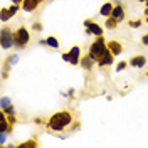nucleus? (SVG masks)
Instances as JSON below:
<instances>
[{"instance_id": "4", "label": "nucleus", "mask_w": 148, "mask_h": 148, "mask_svg": "<svg viewBox=\"0 0 148 148\" xmlns=\"http://www.w3.org/2000/svg\"><path fill=\"white\" fill-rule=\"evenodd\" d=\"M0 40H2V49H12L15 46V30L5 25L0 32Z\"/></svg>"}, {"instance_id": "1", "label": "nucleus", "mask_w": 148, "mask_h": 148, "mask_svg": "<svg viewBox=\"0 0 148 148\" xmlns=\"http://www.w3.org/2000/svg\"><path fill=\"white\" fill-rule=\"evenodd\" d=\"M74 120L76 118L71 110H61L47 118L46 128L49 133H64V131H69V126L73 125Z\"/></svg>"}, {"instance_id": "21", "label": "nucleus", "mask_w": 148, "mask_h": 148, "mask_svg": "<svg viewBox=\"0 0 148 148\" xmlns=\"http://www.w3.org/2000/svg\"><path fill=\"white\" fill-rule=\"evenodd\" d=\"M128 66H130V62H126V61H120V62L116 64V71H118V73H120V71H125Z\"/></svg>"}, {"instance_id": "7", "label": "nucleus", "mask_w": 148, "mask_h": 148, "mask_svg": "<svg viewBox=\"0 0 148 148\" xmlns=\"http://www.w3.org/2000/svg\"><path fill=\"white\" fill-rule=\"evenodd\" d=\"M44 2H46V0H24L20 7H22V10H24V12L32 14V12H36V10L39 9Z\"/></svg>"}, {"instance_id": "6", "label": "nucleus", "mask_w": 148, "mask_h": 148, "mask_svg": "<svg viewBox=\"0 0 148 148\" xmlns=\"http://www.w3.org/2000/svg\"><path fill=\"white\" fill-rule=\"evenodd\" d=\"M110 17L116 18L118 22H123L125 18H126V7H125V3L120 2V0H114V7H113V12H111Z\"/></svg>"}, {"instance_id": "9", "label": "nucleus", "mask_w": 148, "mask_h": 148, "mask_svg": "<svg viewBox=\"0 0 148 148\" xmlns=\"http://www.w3.org/2000/svg\"><path fill=\"white\" fill-rule=\"evenodd\" d=\"M69 56H71L69 64L79 66V62H81V57H83V54H81V47H79V46H73L71 49H69Z\"/></svg>"}, {"instance_id": "19", "label": "nucleus", "mask_w": 148, "mask_h": 148, "mask_svg": "<svg viewBox=\"0 0 148 148\" xmlns=\"http://www.w3.org/2000/svg\"><path fill=\"white\" fill-rule=\"evenodd\" d=\"M2 22H7V20H10V18H12V15H10V10L7 9V7H3V9H2Z\"/></svg>"}, {"instance_id": "15", "label": "nucleus", "mask_w": 148, "mask_h": 148, "mask_svg": "<svg viewBox=\"0 0 148 148\" xmlns=\"http://www.w3.org/2000/svg\"><path fill=\"white\" fill-rule=\"evenodd\" d=\"M37 147H39V141H37L36 138L27 140V141H24V143H18V145H15V148H37Z\"/></svg>"}, {"instance_id": "2", "label": "nucleus", "mask_w": 148, "mask_h": 148, "mask_svg": "<svg viewBox=\"0 0 148 148\" xmlns=\"http://www.w3.org/2000/svg\"><path fill=\"white\" fill-rule=\"evenodd\" d=\"M106 51H108V40H106L103 36H99V37H94V40L89 44L88 54L91 56L96 62H98L103 56L106 54Z\"/></svg>"}, {"instance_id": "23", "label": "nucleus", "mask_w": 148, "mask_h": 148, "mask_svg": "<svg viewBox=\"0 0 148 148\" xmlns=\"http://www.w3.org/2000/svg\"><path fill=\"white\" fill-rule=\"evenodd\" d=\"M7 136H9V133H7V131H0V145H2V147L5 145V141H7Z\"/></svg>"}, {"instance_id": "17", "label": "nucleus", "mask_w": 148, "mask_h": 148, "mask_svg": "<svg viewBox=\"0 0 148 148\" xmlns=\"http://www.w3.org/2000/svg\"><path fill=\"white\" fill-rule=\"evenodd\" d=\"M47 42V47H51V49H59V46H61V42H59V39L56 36H49L46 39Z\"/></svg>"}, {"instance_id": "27", "label": "nucleus", "mask_w": 148, "mask_h": 148, "mask_svg": "<svg viewBox=\"0 0 148 148\" xmlns=\"http://www.w3.org/2000/svg\"><path fill=\"white\" fill-rule=\"evenodd\" d=\"M10 2H12V3H17V5H22L24 0H10Z\"/></svg>"}, {"instance_id": "16", "label": "nucleus", "mask_w": 148, "mask_h": 148, "mask_svg": "<svg viewBox=\"0 0 148 148\" xmlns=\"http://www.w3.org/2000/svg\"><path fill=\"white\" fill-rule=\"evenodd\" d=\"M17 62H18V54H12V56H9V59H7V61L3 62V69L7 71V69H10L12 66L17 64Z\"/></svg>"}, {"instance_id": "18", "label": "nucleus", "mask_w": 148, "mask_h": 148, "mask_svg": "<svg viewBox=\"0 0 148 148\" xmlns=\"http://www.w3.org/2000/svg\"><path fill=\"white\" fill-rule=\"evenodd\" d=\"M128 25L131 29H140L141 25H143V20H141V18H131V20L128 22Z\"/></svg>"}, {"instance_id": "26", "label": "nucleus", "mask_w": 148, "mask_h": 148, "mask_svg": "<svg viewBox=\"0 0 148 148\" xmlns=\"http://www.w3.org/2000/svg\"><path fill=\"white\" fill-rule=\"evenodd\" d=\"M141 44H143V46H148V32L141 36Z\"/></svg>"}, {"instance_id": "3", "label": "nucleus", "mask_w": 148, "mask_h": 148, "mask_svg": "<svg viewBox=\"0 0 148 148\" xmlns=\"http://www.w3.org/2000/svg\"><path fill=\"white\" fill-rule=\"evenodd\" d=\"M29 42H30V32H29V29L25 25H18L15 29V49H25L29 46Z\"/></svg>"}, {"instance_id": "12", "label": "nucleus", "mask_w": 148, "mask_h": 148, "mask_svg": "<svg viewBox=\"0 0 148 148\" xmlns=\"http://www.w3.org/2000/svg\"><path fill=\"white\" fill-rule=\"evenodd\" d=\"M94 64H96V61H94L89 54H84L83 57H81V62H79V66H81L83 69H86V71H91Z\"/></svg>"}, {"instance_id": "11", "label": "nucleus", "mask_w": 148, "mask_h": 148, "mask_svg": "<svg viewBox=\"0 0 148 148\" xmlns=\"http://www.w3.org/2000/svg\"><path fill=\"white\" fill-rule=\"evenodd\" d=\"M108 49H110L111 52L114 56H120L123 54V51H125V46L121 44L120 40H116V39H113V40H108Z\"/></svg>"}, {"instance_id": "8", "label": "nucleus", "mask_w": 148, "mask_h": 148, "mask_svg": "<svg viewBox=\"0 0 148 148\" xmlns=\"http://www.w3.org/2000/svg\"><path fill=\"white\" fill-rule=\"evenodd\" d=\"M128 62H130V66L135 67V69H143V67L147 66V56H143V54L131 56V59H130Z\"/></svg>"}, {"instance_id": "22", "label": "nucleus", "mask_w": 148, "mask_h": 148, "mask_svg": "<svg viewBox=\"0 0 148 148\" xmlns=\"http://www.w3.org/2000/svg\"><path fill=\"white\" fill-rule=\"evenodd\" d=\"M32 29H34L36 32H42V30H44V25H42V22H34V24H32Z\"/></svg>"}, {"instance_id": "29", "label": "nucleus", "mask_w": 148, "mask_h": 148, "mask_svg": "<svg viewBox=\"0 0 148 148\" xmlns=\"http://www.w3.org/2000/svg\"><path fill=\"white\" fill-rule=\"evenodd\" d=\"M136 2H140V3H145V2H147V0H136Z\"/></svg>"}, {"instance_id": "25", "label": "nucleus", "mask_w": 148, "mask_h": 148, "mask_svg": "<svg viewBox=\"0 0 148 148\" xmlns=\"http://www.w3.org/2000/svg\"><path fill=\"white\" fill-rule=\"evenodd\" d=\"M34 123L36 125H46L47 120H44V118H34Z\"/></svg>"}, {"instance_id": "5", "label": "nucleus", "mask_w": 148, "mask_h": 148, "mask_svg": "<svg viewBox=\"0 0 148 148\" xmlns=\"http://www.w3.org/2000/svg\"><path fill=\"white\" fill-rule=\"evenodd\" d=\"M84 27H86V34H88V36L99 37V36L104 34V27L99 25L98 22H94L92 18H86V20H84Z\"/></svg>"}, {"instance_id": "30", "label": "nucleus", "mask_w": 148, "mask_h": 148, "mask_svg": "<svg viewBox=\"0 0 148 148\" xmlns=\"http://www.w3.org/2000/svg\"><path fill=\"white\" fill-rule=\"evenodd\" d=\"M145 22H147V24H148V15H147V17H145Z\"/></svg>"}, {"instance_id": "13", "label": "nucleus", "mask_w": 148, "mask_h": 148, "mask_svg": "<svg viewBox=\"0 0 148 148\" xmlns=\"http://www.w3.org/2000/svg\"><path fill=\"white\" fill-rule=\"evenodd\" d=\"M113 7H114V3H113V2H104L101 7H99V15L104 17V18L110 17L111 12H113Z\"/></svg>"}, {"instance_id": "20", "label": "nucleus", "mask_w": 148, "mask_h": 148, "mask_svg": "<svg viewBox=\"0 0 148 148\" xmlns=\"http://www.w3.org/2000/svg\"><path fill=\"white\" fill-rule=\"evenodd\" d=\"M10 104H12V101H10L7 96H3V98L0 99V110H5V108H7V106H10Z\"/></svg>"}, {"instance_id": "10", "label": "nucleus", "mask_w": 148, "mask_h": 148, "mask_svg": "<svg viewBox=\"0 0 148 148\" xmlns=\"http://www.w3.org/2000/svg\"><path fill=\"white\" fill-rule=\"evenodd\" d=\"M113 62H114V54H113L110 49H108V51H106V54L103 56V57L98 61V62H96V64L99 66V67H110Z\"/></svg>"}, {"instance_id": "28", "label": "nucleus", "mask_w": 148, "mask_h": 148, "mask_svg": "<svg viewBox=\"0 0 148 148\" xmlns=\"http://www.w3.org/2000/svg\"><path fill=\"white\" fill-rule=\"evenodd\" d=\"M145 15H148V0L145 2Z\"/></svg>"}, {"instance_id": "31", "label": "nucleus", "mask_w": 148, "mask_h": 148, "mask_svg": "<svg viewBox=\"0 0 148 148\" xmlns=\"http://www.w3.org/2000/svg\"><path fill=\"white\" fill-rule=\"evenodd\" d=\"M147 77H148V71H147Z\"/></svg>"}, {"instance_id": "24", "label": "nucleus", "mask_w": 148, "mask_h": 148, "mask_svg": "<svg viewBox=\"0 0 148 148\" xmlns=\"http://www.w3.org/2000/svg\"><path fill=\"white\" fill-rule=\"evenodd\" d=\"M61 59H62L64 62H69V61H71V56H69V51H67V52H62V54H61Z\"/></svg>"}, {"instance_id": "14", "label": "nucleus", "mask_w": 148, "mask_h": 148, "mask_svg": "<svg viewBox=\"0 0 148 148\" xmlns=\"http://www.w3.org/2000/svg\"><path fill=\"white\" fill-rule=\"evenodd\" d=\"M118 24H120V22H118L116 18H113V17L104 18V29H106V30H114V29L118 27Z\"/></svg>"}]
</instances>
